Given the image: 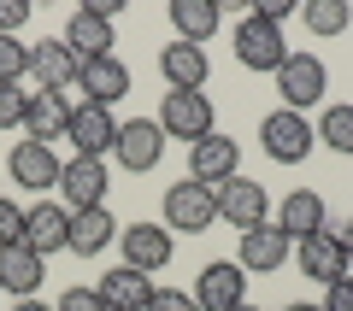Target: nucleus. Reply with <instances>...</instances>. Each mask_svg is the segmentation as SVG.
Wrapping results in <instances>:
<instances>
[{
  "mask_svg": "<svg viewBox=\"0 0 353 311\" xmlns=\"http://www.w3.org/2000/svg\"><path fill=\"white\" fill-rule=\"evenodd\" d=\"M283 311H324V305H306V299H294V305H283Z\"/></svg>",
  "mask_w": 353,
  "mask_h": 311,
  "instance_id": "58836bf2",
  "label": "nucleus"
},
{
  "mask_svg": "<svg viewBox=\"0 0 353 311\" xmlns=\"http://www.w3.org/2000/svg\"><path fill=\"white\" fill-rule=\"evenodd\" d=\"M30 76V47L18 36H0V83H24Z\"/></svg>",
  "mask_w": 353,
  "mask_h": 311,
  "instance_id": "c85d7f7f",
  "label": "nucleus"
},
{
  "mask_svg": "<svg viewBox=\"0 0 353 311\" xmlns=\"http://www.w3.org/2000/svg\"><path fill=\"white\" fill-rule=\"evenodd\" d=\"M312 136L330 153H353V106H324V118L312 124Z\"/></svg>",
  "mask_w": 353,
  "mask_h": 311,
  "instance_id": "bb28decb",
  "label": "nucleus"
},
{
  "mask_svg": "<svg viewBox=\"0 0 353 311\" xmlns=\"http://www.w3.org/2000/svg\"><path fill=\"white\" fill-rule=\"evenodd\" d=\"M294 259H301V270L312 276V282H324V288L336 282V276H347V253H341V241L330 235V229H324V235H312V241H301Z\"/></svg>",
  "mask_w": 353,
  "mask_h": 311,
  "instance_id": "a878e982",
  "label": "nucleus"
},
{
  "mask_svg": "<svg viewBox=\"0 0 353 311\" xmlns=\"http://www.w3.org/2000/svg\"><path fill=\"white\" fill-rule=\"evenodd\" d=\"M41 276H48V259H41L36 247H0V288L6 294H18V299H36V288H41Z\"/></svg>",
  "mask_w": 353,
  "mask_h": 311,
  "instance_id": "6ab92c4d",
  "label": "nucleus"
},
{
  "mask_svg": "<svg viewBox=\"0 0 353 311\" xmlns=\"http://www.w3.org/2000/svg\"><path fill=\"white\" fill-rule=\"evenodd\" d=\"M6 171H12V182L18 188H59V171H65V159L53 147H41V141H12V153H6Z\"/></svg>",
  "mask_w": 353,
  "mask_h": 311,
  "instance_id": "f8f14e48",
  "label": "nucleus"
},
{
  "mask_svg": "<svg viewBox=\"0 0 353 311\" xmlns=\"http://www.w3.org/2000/svg\"><path fill=\"white\" fill-rule=\"evenodd\" d=\"M12 311H53V305H41V299H18Z\"/></svg>",
  "mask_w": 353,
  "mask_h": 311,
  "instance_id": "4c0bfd02",
  "label": "nucleus"
},
{
  "mask_svg": "<svg viewBox=\"0 0 353 311\" xmlns=\"http://www.w3.org/2000/svg\"><path fill=\"white\" fill-rule=\"evenodd\" d=\"M59 188H65V200H71V212L106 206V188H112L106 159H83V153H71V159H65V171H59Z\"/></svg>",
  "mask_w": 353,
  "mask_h": 311,
  "instance_id": "9b49d317",
  "label": "nucleus"
},
{
  "mask_svg": "<svg viewBox=\"0 0 353 311\" xmlns=\"http://www.w3.org/2000/svg\"><path fill=\"white\" fill-rule=\"evenodd\" d=\"M236 164H241V141L236 136H218V129H212L206 141H194V147H189V176H194V182H206V188L230 182Z\"/></svg>",
  "mask_w": 353,
  "mask_h": 311,
  "instance_id": "ddd939ff",
  "label": "nucleus"
},
{
  "mask_svg": "<svg viewBox=\"0 0 353 311\" xmlns=\"http://www.w3.org/2000/svg\"><path fill=\"white\" fill-rule=\"evenodd\" d=\"M236 264L248 276H271L289 264V235L277 224H259V229H241V247H236Z\"/></svg>",
  "mask_w": 353,
  "mask_h": 311,
  "instance_id": "4468645a",
  "label": "nucleus"
},
{
  "mask_svg": "<svg viewBox=\"0 0 353 311\" xmlns=\"http://www.w3.org/2000/svg\"><path fill=\"white\" fill-rule=\"evenodd\" d=\"M194 305H201V311H236V305H248V270H241L236 259L206 264L201 282H194Z\"/></svg>",
  "mask_w": 353,
  "mask_h": 311,
  "instance_id": "0eeeda50",
  "label": "nucleus"
},
{
  "mask_svg": "<svg viewBox=\"0 0 353 311\" xmlns=\"http://www.w3.org/2000/svg\"><path fill=\"white\" fill-rule=\"evenodd\" d=\"M24 112H30L24 83H0V129H18V124H24Z\"/></svg>",
  "mask_w": 353,
  "mask_h": 311,
  "instance_id": "c756f323",
  "label": "nucleus"
},
{
  "mask_svg": "<svg viewBox=\"0 0 353 311\" xmlns=\"http://www.w3.org/2000/svg\"><path fill=\"white\" fill-rule=\"evenodd\" d=\"M18 241H24V206L0 200V247H18Z\"/></svg>",
  "mask_w": 353,
  "mask_h": 311,
  "instance_id": "7c9ffc66",
  "label": "nucleus"
},
{
  "mask_svg": "<svg viewBox=\"0 0 353 311\" xmlns=\"http://www.w3.org/2000/svg\"><path fill=\"white\" fill-rule=\"evenodd\" d=\"M118 164H124L130 176L153 171V164L165 159V129L153 124V118H130V124H118V141H112Z\"/></svg>",
  "mask_w": 353,
  "mask_h": 311,
  "instance_id": "6e6552de",
  "label": "nucleus"
},
{
  "mask_svg": "<svg viewBox=\"0 0 353 311\" xmlns=\"http://www.w3.org/2000/svg\"><path fill=\"white\" fill-rule=\"evenodd\" d=\"M30 24V0H0V36H18Z\"/></svg>",
  "mask_w": 353,
  "mask_h": 311,
  "instance_id": "72a5a7b5",
  "label": "nucleus"
},
{
  "mask_svg": "<svg viewBox=\"0 0 353 311\" xmlns=\"http://www.w3.org/2000/svg\"><path fill=\"white\" fill-rule=\"evenodd\" d=\"M218 217H224L230 229H259L271 224V194H265L253 176H230V182H218Z\"/></svg>",
  "mask_w": 353,
  "mask_h": 311,
  "instance_id": "39448f33",
  "label": "nucleus"
},
{
  "mask_svg": "<svg viewBox=\"0 0 353 311\" xmlns=\"http://www.w3.org/2000/svg\"><path fill=\"white\" fill-rule=\"evenodd\" d=\"M253 18H265V24H289V18H294V0H259Z\"/></svg>",
  "mask_w": 353,
  "mask_h": 311,
  "instance_id": "c9c22d12",
  "label": "nucleus"
},
{
  "mask_svg": "<svg viewBox=\"0 0 353 311\" xmlns=\"http://www.w3.org/2000/svg\"><path fill=\"white\" fill-rule=\"evenodd\" d=\"M212 224H218V188L194 182V176L165 188V229L171 235H206Z\"/></svg>",
  "mask_w": 353,
  "mask_h": 311,
  "instance_id": "f257e3e1",
  "label": "nucleus"
},
{
  "mask_svg": "<svg viewBox=\"0 0 353 311\" xmlns=\"http://www.w3.org/2000/svg\"><path fill=\"white\" fill-rule=\"evenodd\" d=\"M59 41H65L83 65H88V59H106V53L118 47V41H112V24H106L101 12H88V6H83V12H71V24H65Z\"/></svg>",
  "mask_w": 353,
  "mask_h": 311,
  "instance_id": "4be33fe9",
  "label": "nucleus"
},
{
  "mask_svg": "<svg viewBox=\"0 0 353 311\" xmlns=\"http://www.w3.org/2000/svg\"><path fill=\"white\" fill-rule=\"evenodd\" d=\"M347 24H353L347 0H312V6H306V30H312V36H341Z\"/></svg>",
  "mask_w": 353,
  "mask_h": 311,
  "instance_id": "cd10ccee",
  "label": "nucleus"
},
{
  "mask_svg": "<svg viewBox=\"0 0 353 311\" xmlns=\"http://www.w3.org/2000/svg\"><path fill=\"white\" fill-rule=\"evenodd\" d=\"M77 94H83V106H106V112H112L118 100L130 94V65L118 59V53H106V59H88L83 76H77Z\"/></svg>",
  "mask_w": 353,
  "mask_h": 311,
  "instance_id": "9d476101",
  "label": "nucleus"
},
{
  "mask_svg": "<svg viewBox=\"0 0 353 311\" xmlns=\"http://www.w3.org/2000/svg\"><path fill=\"white\" fill-rule=\"evenodd\" d=\"M94 294L106 299V311H148V299H153V282L141 270H130V264H118V270H106L101 276V288Z\"/></svg>",
  "mask_w": 353,
  "mask_h": 311,
  "instance_id": "393cba45",
  "label": "nucleus"
},
{
  "mask_svg": "<svg viewBox=\"0 0 353 311\" xmlns=\"http://www.w3.org/2000/svg\"><path fill=\"white\" fill-rule=\"evenodd\" d=\"M236 59L248 65V71H265V76H277L283 59H289V41H283V24H265V18H241L236 24Z\"/></svg>",
  "mask_w": 353,
  "mask_h": 311,
  "instance_id": "f03ea898",
  "label": "nucleus"
},
{
  "mask_svg": "<svg viewBox=\"0 0 353 311\" xmlns=\"http://www.w3.org/2000/svg\"><path fill=\"white\" fill-rule=\"evenodd\" d=\"M65 141H71L83 159H106V153H112V141H118V118L106 112V106H77Z\"/></svg>",
  "mask_w": 353,
  "mask_h": 311,
  "instance_id": "2eb2a0df",
  "label": "nucleus"
},
{
  "mask_svg": "<svg viewBox=\"0 0 353 311\" xmlns=\"http://www.w3.org/2000/svg\"><path fill=\"white\" fill-rule=\"evenodd\" d=\"M259 141H265V153L277 164H301L306 153L318 147V136H312V124H306V112H289V106H277V112L259 124Z\"/></svg>",
  "mask_w": 353,
  "mask_h": 311,
  "instance_id": "20e7f679",
  "label": "nucleus"
},
{
  "mask_svg": "<svg viewBox=\"0 0 353 311\" xmlns=\"http://www.w3.org/2000/svg\"><path fill=\"white\" fill-rule=\"evenodd\" d=\"M118 241H124V264H130V270H141V276L165 270L171 253H176V241H171V229H165V224H130V229H118Z\"/></svg>",
  "mask_w": 353,
  "mask_h": 311,
  "instance_id": "1a4fd4ad",
  "label": "nucleus"
},
{
  "mask_svg": "<svg viewBox=\"0 0 353 311\" xmlns=\"http://www.w3.org/2000/svg\"><path fill=\"white\" fill-rule=\"evenodd\" d=\"M277 94H283V106H289V112L318 106V100L330 94L324 59H318V53H289V59H283V71H277Z\"/></svg>",
  "mask_w": 353,
  "mask_h": 311,
  "instance_id": "7ed1b4c3",
  "label": "nucleus"
},
{
  "mask_svg": "<svg viewBox=\"0 0 353 311\" xmlns=\"http://www.w3.org/2000/svg\"><path fill=\"white\" fill-rule=\"evenodd\" d=\"M30 71L41 76L48 94H71L77 76H83V59H77L65 41H36V47H30Z\"/></svg>",
  "mask_w": 353,
  "mask_h": 311,
  "instance_id": "a211bd4d",
  "label": "nucleus"
},
{
  "mask_svg": "<svg viewBox=\"0 0 353 311\" xmlns=\"http://www.w3.org/2000/svg\"><path fill=\"white\" fill-rule=\"evenodd\" d=\"M236 311H259V305H236Z\"/></svg>",
  "mask_w": 353,
  "mask_h": 311,
  "instance_id": "ea45409f",
  "label": "nucleus"
},
{
  "mask_svg": "<svg viewBox=\"0 0 353 311\" xmlns=\"http://www.w3.org/2000/svg\"><path fill=\"white\" fill-rule=\"evenodd\" d=\"M24 247H36L41 259H48V253H65V247H71V212L53 206V200L30 206V212H24Z\"/></svg>",
  "mask_w": 353,
  "mask_h": 311,
  "instance_id": "f3484780",
  "label": "nucleus"
},
{
  "mask_svg": "<svg viewBox=\"0 0 353 311\" xmlns=\"http://www.w3.org/2000/svg\"><path fill=\"white\" fill-rule=\"evenodd\" d=\"M112 241H118V224H112V212H106V206L71 212V247H65V253H77V259H94V253H106Z\"/></svg>",
  "mask_w": 353,
  "mask_h": 311,
  "instance_id": "b1692460",
  "label": "nucleus"
},
{
  "mask_svg": "<svg viewBox=\"0 0 353 311\" xmlns=\"http://www.w3.org/2000/svg\"><path fill=\"white\" fill-rule=\"evenodd\" d=\"M148 311H201V305H194V294H183V288H153Z\"/></svg>",
  "mask_w": 353,
  "mask_h": 311,
  "instance_id": "473e14b6",
  "label": "nucleus"
},
{
  "mask_svg": "<svg viewBox=\"0 0 353 311\" xmlns=\"http://www.w3.org/2000/svg\"><path fill=\"white\" fill-rule=\"evenodd\" d=\"M53 311H106V299L94 294V288H65V294H59V305H53Z\"/></svg>",
  "mask_w": 353,
  "mask_h": 311,
  "instance_id": "2f4dec72",
  "label": "nucleus"
},
{
  "mask_svg": "<svg viewBox=\"0 0 353 311\" xmlns=\"http://www.w3.org/2000/svg\"><path fill=\"white\" fill-rule=\"evenodd\" d=\"M324 311H353V276H336V282H330Z\"/></svg>",
  "mask_w": 353,
  "mask_h": 311,
  "instance_id": "f704fd0d",
  "label": "nucleus"
},
{
  "mask_svg": "<svg viewBox=\"0 0 353 311\" xmlns=\"http://www.w3.org/2000/svg\"><path fill=\"white\" fill-rule=\"evenodd\" d=\"M277 229H283L289 241H312V235H324V229H330L324 194H312V188H294V194L283 200V217H277Z\"/></svg>",
  "mask_w": 353,
  "mask_h": 311,
  "instance_id": "aec40b11",
  "label": "nucleus"
},
{
  "mask_svg": "<svg viewBox=\"0 0 353 311\" xmlns=\"http://www.w3.org/2000/svg\"><path fill=\"white\" fill-rule=\"evenodd\" d=\"M336 241H341V253H347V270H353V224H341V235H336Z\"/></svg>",
  "mask_w": 353,
  "mask_h": 311,
  "instance_id": "e433bc0d",
  "label": "nucleus"
},
{
  "mask_svg": "<svg viewBox=\"0 0 353 311\" xmlns=\"http://www.w3.org/2000/svg\"><path fill=\"white\" fill-rule=\"evenodd\" d=\"M153 124L165 129V141H206L212 136V100L206 94H165V106H159V118Z\"/></svg>",
  "mask_w": 353,
  "mask_h": 311,
  "instance_id": "423d86ee",
  "label": "nucleus"
},
{
  "mask_svg": "<svg viewBox=\"0 0 353 311\" xmlns=\"http://www.w3.org/2000/svg\"><path fill=\"white\" fill-rule=\"evenodd\" d=\"M159 71H165V83H171V94H201V83H206V47H189V41H171V47L159 53Z\"/></svg>",
  "mask_w": 353,
  "mask_h": 311,
  "instance_id": "412c9836",
  "label": "nucleus"
},
{
  "mask_svg": "<svg viewBox=\"0 0 353 311\" xmlns=\"http://www.w3.org/2000/svg\"><path fill=\"white\" fill-rule=\"evenodd\" d=\"M224 12H218V0H171V30L176 41H189V47H206L218 36Z\"/></svg>",
  "mask_w": 353,
  "mask_h": 311,
  "instance_id": "5701e85b",
  "label": "nucleus"
},
{
  "mask_svg": "<svg viewBox=\"0 0 353 311\" xmlns=\"http://www.w3.org/2000/svg\"><path fill=\"white\" fill-rule=\"evenodd\" d=\"M71 94H30V112H24V141H41V147H53V141H65V129H71Z\"/></svg>",
  "mask_w": 353,
  "mask_h": 311,
  "instance_id": "dca6fc26",
  "label": "nucleus"
}]
</instances>
